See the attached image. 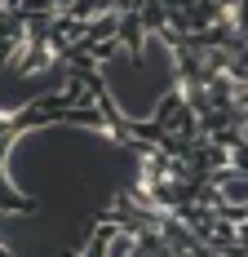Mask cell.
Returning a JSON list of instances; mask_svg holds the SVG:
<instances>
[]
</instances>
